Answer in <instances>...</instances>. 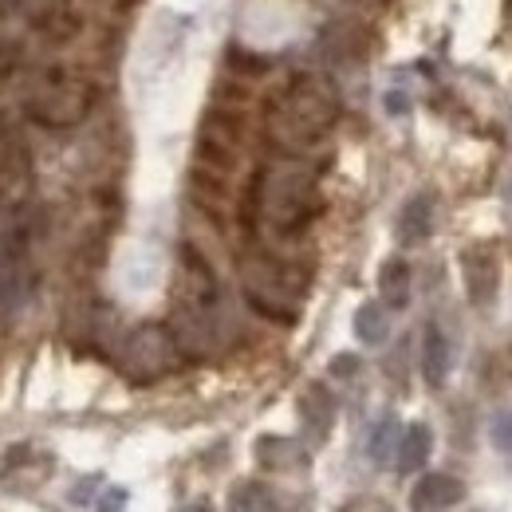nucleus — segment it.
I'll use <instances>...</instances> for the list:
<instances>
[{"instance_id": "obj_22", "label": "nucleus", "mask_w": 512, "mask_h": 512, "mask_svg": "<svg viewBox=\"0 0 512 512\" xmlns=\"http://www.w3.org/2000/svg\"><path fill=\"white\" fill-rule=\"evenodd\" d=\"M130 505V493L123 485H107V489H99V497H95V512H127Z\"/></svg>"}, {"instance_id": "obj_21", "label": "nucleus", "mask_w": 512, "mask_h": 512, "mask_svg": "<svg viewBox=\"0 0 512 512\" xmlns=\"http://www.w3.org/2000/svg\"><path fill=\"white\" fill-rule=\"evenodd\" d=\"M229 67L237 71V75H264L268 71V60L264 56H256V52H249V48H241V44H233L229 48Z\"/></svg>"}, {"instance_id": "obj_9", "label": "nucleus", "mask_w": 512, "mask_h": 512, "mask_svg": "<svg viewBox=\"0 0 512 512\" xmlns=\"http://www.w3.org/2000/svg\"><path fill=\"white\" fill-rule=\"evenodd\" d=\"M375 48V32L363 24V20H335L327 32H323V52L339 64H355L363 60L367 52Z\"/></svg>"}, {"instance_id": "obj_17", "label": "nucleus", "mask_w": 512, "mask_h": 512, "mask_svg": "<svg viewBox=\"0 0 512 512\" xmlns=\"http://www.w3.org/2000/svg\"><path fill=\"white\" fill-rule=\"evenodd\" d=\"M379 296L386 308H406L410 304V264L402 256H390L379 268Z\"/></svg>"}, {"instance_id": "obj_30", "label": "nucleus", "mask_w": 512, "mask_h": 512, "mask_svg": "<svg viewBox=\"0 0 512 512\" xmlns=\"http://www.w3.org/2000/svg\"><path fill=\"white\" fill-rule=\"evenodd\" d=\"M347 4H379V0H347Z\"/></svg>"}, {"instance_id": "obj_15", "label": "nucleus", "mask_w": 512, "mask_h": 512, "mask_svg": "<svg viewBox=\"0 0 512 512\" xmlns=\"http://www.w3.org/2000/svg\"><path fill=\"white\" fill-rule=\"evenodd\" d=\"M430 449H434L430 430H426L422 422H414V426H406V430L398 434V446H394V465H398L402 473H414V469H422V465H426Z\"/></svg>"}, {"instance_id": "obj_27", "label": "nucleus", "mask_w": 512, "mask_h": 512, "mask_svg": "<svg viewBox=\"0 0 512 512\" xmlns=\"http://www.w3.org/2000/svg\"><path fill=\"white\" fill-rule=\"evenodd\" d=\"M386 107L398 115V111H406V99H402V95H390V99H386Z\"/></svg>"}, {"instance_id": "obj_2", "label": "nucleus", "mask_w": 512, "mask_h": 512, "mask_svg": "<svg viewBox=\"0 0 512 512\" xmlns=\"http://www.w3.org/2000/svg\"><path fill=\"white\" fill-rule=\"evenodd\" d=\"M323 209L316 170L300 158H284L268 170H260L249 190V221H264L280 237L304 233Z\"/></svg>"}, {"instance_id": "obj_13", "label": "nucleus", "mask_w": 512, "mask_h": 512, "mask_svg": "<svg viewBox=\"0 0 512 512\" xmlns=\"http://www.w3.org/2000/svg\"><path fill=\"white\" fill-rule=\"evenodd\" d=\"M430 229H434V201H430V193H414L398 213V241L422 245L430 237Z\"/></svg>"}, {"instance_id": "obj_24", "label": "nucleus", "mask_w": 512, "mask_h": 512, "mask_svg": "<svg viewBox=\"0 0 512 512\" xmlns=\"http://www.w3.org/2000/svg\"><path fill=\"white\" fill-rule=\"evenodd\" d=\"M489 430H493V446L501 453H512V410H501Z\"/></svg>"}, {"instance_id": "obj_3", "label": "nucleus", "mask_w": 512, "mask_h": 512, "mask_svg": "<svg viewBox=\"0 0 512 512\" xmlns=\"http://www.w3.org/2000/svg\"><path fill=\"white\" fill-rule=\"evenodd\" d=\"M241 288H245V300L264 320L288 327L300 320L308 272H300L292 260H280L272 253H249L241 260Z\"/></svg>"}, {"instance_id": "obj_5", "label": "nucleus", "mask_w": 512, "mask_h": 512, "mask_svg": "<svg viewBox=\"0 0 512 512\" xmlns=\"http://www.w3.org/2000/svg\"><path fill=\"white\" fill-rule=\"evenodd\" d=\"M241 146H245V115L225 103L209 107L197 130V166L229 178L241 162Z\"/></svg>"}, {"instance_id": "obj_6", "label": "nucleus", "mask_w": 512, "mask_h": 512, "mask_svg": "<svg viewBox=\"0 0 512 512\" xmlns=\"http://www.w3.org/2000/svg\"><path fill=\"white\" fill-rule=\"evenodd\" d=\"M174 363H178V347H174L170 331L158 327V323H142L123 339L119 367H123L130 383H154V379L170 375Z\"/></svg>"}, {"instance_id": "obj_25", "label": "nucleus", "mask_w": 512, "mask_h": 512, "mask_svg": "<svg viewBox=\"0 0 512 512\" xmlns=\"http://www.w3.org/2000/svg\"><path fill=\"white\" fill-rule=\"evenodd\" d=\"M359 367H363V363H359L355 355H335V359H331V375H335V379H351Z\"/></svg>"}, {"instance_id": "obj_12", "label": "nucleus", "mask_w": 512, "mask_h": 512, "mask_svg": "<svg viewBox=\"0 0 512 512\" xmlns=\"http://www.w3.org/2000/svg\"><path fill=\"white\" fill-rule=\"evenodd\" d=\"M256 461L264 469H276V473H292V469H304L308 465V449L300 446L296 438H280V434H264L256 442Z\"/></svg>"}, {"instance_id": "obj_29", "label": "nucleus", "mask_w": 512, "mask_h": 512, "mask_svg": "<svg viewBox=\"0 0 512 512\" xmlns=\"http://www.w3.org/2000/svg\"><path fill=\"white\" fill-rule=\"evenodd\" d=\"M178 512H213L209 505H186V509H178Z\"/></svg>"}, {"instance_id": "obj_11", "label": "nucleus", "mask_w": 512, "mask_h": 512, "mask_svg": "<svg viewBox=\"0 0 512 512\" xmlns=\"http://www.w3.org/2000/svg\"><path fill=\"white\" fill-rule=\"evenodd\" d=\"M465 497V485L449 473H426L414 493H410V509L414 512H449L453 505H461Z\"/></svg>"}, {"instance_id": "obj_26", "label": "nucleus", "mask_w": 512, "mask_h": 512, "mask_svg": "<svg viewBox=\"0 0 512 512\" xmlns=\"http://www.w3.org/2000/svg\"><path fill=\"white\" fill-rule=\"evenodd\" d=\"M95 489H99V481L91 477V481H83V485H75V489H71V501H75V505H95V497H91Z\"/></svg>"}, {"instance_id": "obj_23", "label": "nucleus", "mask_w": 512, "mask_h": 512, "mask_svg": "<svg viewBox=\"0 0 512 512\" xmlns=\"http://www.w3.org/2000/svg\"><path fill=\"white\" fill-rule=\"evenodd\" d=\"M24 64V44L12 36H0V75H12Z\"/></svg>"}, {"instance_id": "obj_16", "label": "nucleus", "mask_w": 512, "mask_h": 512, "mask_svg": "<svg viewBox=\"0 0 512 512\" xmlns=\"http://www.w3.org/2000/svg\"><path fill=\"white\" fill-rule=\"evenodd\" d=\"M422 375L430 386H442L449 379V339L438 323H430L422 339Z\"/></svg>"}, {"instance_id": "obj_4", "label": "nucleus", "mask_w": 512, "mask_h": 512, "mask_svg": "<svg viewBox=\"0 0 512 512\" xmlns=\"http://www.w3.org/2000/svg\"><path fill=\"white\" fill-rule=\"evenodd\" d=\"M91 107H95V87H91L87 79L64 71V67L44 71V75L28 87V95H24V115L48 130L79 127V123L91 115Z\"/></svg>"}, {"instance_id": "obj_19", "label": "nucleus", "mask_w": 512, "mask_h": 512, "mask_svg": "<svg viewBox=\"0 0 512 512\" xmlns=\"http://www.w3.org/2000/svg\"><path fill=\"white\" fill-rule=\"evenodd\" d=\"M355 335L367 343V347H383L386 335H390V316H386V304H363L355 312Z\"/></svg>"}, {"instance_id": "obj_14", "label": "nucleus", "mask_w": 512, "mask_h": 512, "mask_svg": "<svg viewBox=\"0 0 512 512\" xmlns=\"http://www.w3.org/2000/svg\"><path fill=\"white\" fill-rule=\"evenodd\" d=\"M300 418L308 426V434L316 438H327L331 426H335V398L323 383H312L304 394H300Z\"/></svg>"}, {"instance_id": "obj_7", "label": "nucleus", "mask_w": 512, "mask_h": 512, "mask_svg": "<svg viewBox=\"0 0 512 512\" xmlns=\"http://www.w3.org/2000/svg\"><path fill=\"white\" fill-rule=\"evenodd\" d=\"M170 339L178 347L182 359H209L213 347H217V327H213V308L205 304H193V300H182L170 316Z\"/></svg>"}, {"instance_id": "obj_18", "label": "nucleus", "mask_w": 512, "mask_h": 512, "mask_svg": "<svg viewBox=\"0 0 512 512\" xmlns=\"http://www.w3.org/2000/svg\"><path fill=\"white\" fill-rule=\"evenodd\" d=\"M229 512H276V493L264 481H241L229 493Z\"/></svg>"}, {"instance_id": "obj_28", "label": "nucleus", "mask_w": 512, "mask_h": 512, "mask_svg": "<svg viewBox=\"0 0 512 512\" xmlns=\"http://www.w3.org/2000/svg\"><path fill=\"white\" fill-rule=\"evenodd\" d=\"M142 0H115V12H130V8H138Z\"/></svg>"}, {"instance_id": "obj_20", "label": "nucleus", "mask_w": 512, "mask_h": 512, "mask_svg": "<svg viewBox=\"0 0 512 512\" xmlns=\"http://www.w3.org/2000/svg\"><path fill=\"white\" fill-rule=\"evenodd\" d=\"M398 422L394 418H383L379 426H375V434H371V457L383 465V461H390V449L398 446Z\"/></svg>"}, {"instance_id": "obj_8", "label": "nucleus", "mask_w": 512, "mask_h": 512, "mask_svg": "<svg viewBox=\"0 0 512 512\" xmlns=\"http://www.w3.org/2000/svg\"><path fill=\"white\" fill-rule=\"evenodd\" d=\"M461 276H465V292L477 308H485L493 296H497V284H501V260L493 245H469L461 253Z\"/></svg>"}, {"instance_id": "obj_1", "label": "nucleus", "mask_w": 512, "mask_h": 512, "mask_svg": "<svg viewBox=\"0 0 512 512\" xmlns=\"http://www.w3.org/2000/svg\"><path fill=\"white\" fill-rule=\"evenodd\" d=\"M339 119L335 91L316 75H296L284 83V91L268 103L264 134L284 158H300L320 142Z\"/></svg>"}, {"instance_id": "obj_10", "label": "nucleus", "mask_w": 512, "mask_h": 512, "mask_svg": "<svg viewBox=\"0 0 512 512\" xmlns=\"http://www.w3.org/2000/svg\"><path fill=\"white\" fill-rule=\"evenodd\" d=\"M32 32H36L44 44L64 48V44H71V40L83 32V16H79V8H71V4H64V0H48V4L36 8V16H32Z\"/></svg>"}]
</instances>
